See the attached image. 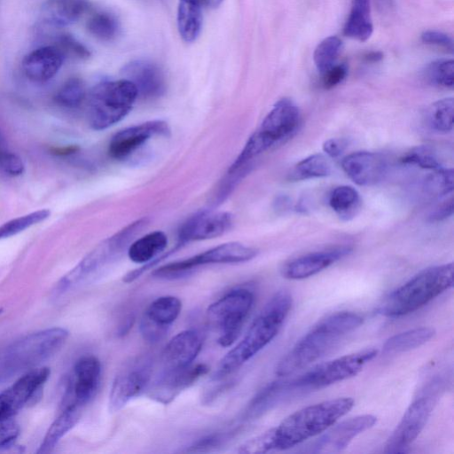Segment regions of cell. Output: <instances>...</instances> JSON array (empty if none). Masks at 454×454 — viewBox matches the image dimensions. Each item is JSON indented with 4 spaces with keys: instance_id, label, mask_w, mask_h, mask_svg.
Segmentation results:
<instances>
[{
    "instance_id": "6da1fadb",
    "label": "cell",
    "mask_w": 454,
    "mask_h": 454,
    "mask_svg": "<svg viewBox=\"0 0 454 454\" xmlns=\"http://www.w3.org/2000/svg\"><path fill=\"white\" fill-rule=\"evenodd\" d=\"M354 399L339 397L303 407L277 427L242 443L237 452L254 454L286 450L318 435L345 416Z\"/></svg>"
},
{
    "instance_id": "7a4b0ae2",
    "label": "cell",
    "mask_w": 454,
    "mask_h": 454,
    "mask_svg": "<svg viewBox=\"0 0 454 454\" xmlns=\"http://www.w3.org/2000/svg\"><path fill=\"white\" fill-rule=\"evenodd\" d=\"M292 302L288 291L276 293L253 321L244 338L220 360L213 379L220 380L233 373L266 347L280 331Z\"/></svg>"
},
{
    "instance_id": "3957f363",
    "label": "cell",
    "mask_w": 454,
    "mask_h": 454,
    "mask_svg": "<svg viewBox=\"0 0 454 454\" xmlns=\"http://www.w3.org/2000/svg\"><path fill=\"white\" fill-rule=\"evenodd\" d=\"M363 322L364 318L352 311L335 312L320 320L279 361L276 374L288 376L309 365Z\"/></svg>"
},
{
    "instance_id": "277c9868",
    "label": "cell",
    "mask_w": 454,
    "mask_h": 454,
    "mask_svg": "<svg viewBox=\"0 0 454 454\" xmlns=\"http://www.w3.org/2000/svg\"><path fill=\"white\" fill-rule=\"evenodd\" d=\"M453 263L427 268L389 294L379 312L398 317L423 307L453 286Z\"/></svg>"
},
{
    "instance_id": "5b68a950",
    "label": "cell",
    "mask_w": 454,
    "mask_h": 454,
    "mask_svg": "<svg viewBox=\"0 0 454 454\" xmlns=\"http://www.w3.org/2000/svg\"><path fill=\"white\" fill-rule=\"evenodd\" d=\"M68 331L51 327L30 333L0 351V382L35 368L55 354L65 343Z\"/></svg>"
},
{
    "instance_id": "8992f818",
    "label": "cell",
    "mask_w": 454,
    "mask_h": 454,
    "mask_svg": "<svg viewBox=\"0 0 454 454\" xmlns=\"http://www.w3.org/2000/svg\"><path fill=\"white\" fill-rule=\"evenodd\" d=\"M300 119L299 108L291 99L284 98L276 102L230 166L228 173L247 166L254 157L289 137L297 129Z\"/></svg>"
},
{
    "instance_id": "52a82bcc",
    "label": "cell",
    "mask_w": 454,
    "mask_h": 454,
    "mask_svg": "<svg viewBox=\"0 0 454 454\" xmlns=\"http://www.w3.org/2000/svg\"><path fill=\"white\" fill-rule=\"evenodd\" d=\"M137 98L132 82L126 79L103 81L88 95V120L95 130L106 129L121 121Z\"/></svg>"
},
{
    "instance_id": "ba28073f",
    "label": "cell",
    "mask_w": 454,
    "mask_h": 454,
    "mask_svg": "<svg viewBox=\"0 0 454 454\" xmlns=\"http://www.w3.org/2000/svg\"><path fill=\"white\" fill-rule=\"evenodd\" d=\"M377 354L378 350L375 348H365L317 364L299 377L286 380L287 386L292 393L325 387L356 376Z\"/></svg>"
},
{
    "instance_id": "9c48e42d",
    "label": "cell",
    "mask_w": 454,
    "mask_h": 454,
    "mask_svg": "<svg viewBox=\"0 0 454 454\" xmlns=\"http://www.w3.org/2000/svg\"><path fill=\"white\" fill-rule=\"evenodd\" d=\"M254 301L253 290L239 286L231 289L207 308V317L219 333L217 341L222 347H229L236 341Z\"/></svg>"
},
{
    "instance_id": "30bf717a",
    "label": "cell",
    "mask_w": 454,
    "mask_h": 454,
    "mask_svg": "<svg viewBox=\"0 0 454 454\" xmlns=\"http://www.w3.org/2000/svg\"><path fill=\"white\" fill-rule=\"evenodd\" d=\"M146 224L147 218L138 219L103 240L60 279L55 292L63 294L97 272L117 255Z\"/></svg>"
},
{
    "instance_id": "8fae6325",
    "label": "cell",
    "mask_w": 454,
    "mask_h": 454,
    "mask_svg": "<svg viewBox=\"0 0 454 454\" xmlns=\"http://www.w3.org/2000/svg\"><path fill=\"white\" fill-rule=\"evenodd\" d=\"M258 250L239 242H227L192 257L169 262L156 269L153 275L158 278L176 279L189 274L194 269L219 263L244 262L254 259Z\"/></svg>"
},
{
    "instance_id": "7c38bea8",
    "label": "cell",
    "mask_w": 454,
    "mask_h": 454,
    "mask_svg": "<svg viewBox=\"0 0 454 454\" xmlns=\"http://www.w3.org/2000/svg\"><path fill=\"white\" fill-rule=\"evenodd\" d=\"M439 382L430 385L407 408L400 422L387 439L386 453L404 452L424 429L440 393Z\"/></svg>"
},
{
    "instance_id": "4fadbf2b",
    "label": "cell",
    "mask_w": 454,
    "mask_h": 454,
    "mask_svg": "<svg viewBox=\"0 0 454 454\" xmlns=\"http://www.w3.org/2000/svg\"><path fill=\"white\" fill-rule=\"evenodd\" d=\"M152 375L149 359L131 361L114 377L109 393V411L116 412L130 400L140 395L148 387Z\"/></svg>"
},
{
    "instance_id": "5bb4252c",
    "label": "cell",
    "mask_w": 454,
    "mask_h": 454,
    "mask_svg": "<svg viewBox=\"0 0 454 454\" xmlns=\"http://www.w3.org/2000/svg\"><path fill=\"white\" fill-rule=\"evenodd\" d=\"M48 367L33 368L0 393V419L12 418L36 396L50 377Z\"/></svg>"
},
{
    "instance_id": "9a60e30c",
    "label": "cell",
    "mask_w": 454,
    "mask_h": 454,
    "mask_svg": "<svg viewBox=\"0 0 454 454\" xmlns=\"http://www.w3.org/2000/svg\"><path fill=\"white\" fill-rule=\"evenodd\" d=\"M233 216L228 212L200 211L187 218L180 226L176 247L181 248L192 241L219 237L229 231Z\"/></svg>"
},
{
    "instance_id": "2e32d148",
    "label": "cell",
    "mask_w": 454,
    "mask_h": 454,
    "mask_svg": "<svg viewBox=\"0 0 454 454\" xmlns=\"http://www.w3.org/2000/svg\"><path fill=\"white\" fill-rule=\"evenodd\" d=\"M170 129L161 120L148 121L140 124L125 128L115 133L108 146L109 155L115 160H123L132 154L151 137L155 136L168 137Z\"/></svg>"
},
{
    "instance_id": "e0dca14e",
    "label": "cell",
    "mask_w": 454,
    "mask_h": 454,
    "mask_svg": "<svg viewBox=\"0 0 454 454\" xmlns=\"http://www.w3.org/2000/svg\"><path fill=\"white\" fill-rule=\"evenodd\" d=\"M377 418L371 414L357 415L328 427L315 442L312 451L317 453L339 452L346 449L358 434L372 428Z\"/></svg>"
},
{
    "instance_id": "ac0fdd59",
    "label": "cell",
    "mask_w": 454,
    "mask_h": 454,
    "mask_svg": "<svg viewBox=\"0 0 454 454\" xmlns=\"http://www.w3.org/2000/svg\"><path fill=\"white\" fill-rule=\"evenodd\" d=\"M101 379L100 361L92 355L83 356L74 364L73 378L67 391L66 405L83 407L95 396Z\"/></svg>"
},
{
    "instance_id": "d6986e66",
    "label": "cell",
    "mask_w": 454,
    "mask_h": 454,
    "mask_svg": "<svg viewBox=\"0 0 454 454\" xmlns=\"http://www.w3.org/2000/svg\"><path fill=\"white\" fill-rule=\"evenodd\" d=\"M207 372L208 367L205 364L163 371L150 387L148 395L158 403L168 404Z\"/></svg>"
},
{
    "instance_id": "ffe728a7",
    "label": "cell",
    "mask_w": 454,
    "mask_h": 454,
    "mask_svg": "<svg viewBox=\"0 0 454 454\" xmlns=\"http://www.w3.org/2000/svg\"><path fill=\"white\" fill-rule=\"evenodd\" d=\"M121 73L123 79L134 84L137 97L145 99L158 98L166 90V80L162 70L151 61L132 60L123 66Z\"/></svg>"
},
{
    "instance_id": "44dd1931",
    "label": "cell",
    "mask_w": 454,
    "mask_h": 454,
    "mask_svg": "<svg viewBox=\"0 0 454 454\" xmlns=\"http://www.w3.org/2000/svg\"><path fill=\"white\" fill-rule=\"evenodd\" d=\"M341 167L356 184L370 186L380 182L387 169L385 158L377 153L359 151L343 158Z\"/></svg>"
},
{
    "instance_id": "7402d4cb",
    "label": "cell",
    "mask_w": 454,
    "mask_h": 454,
    "mask_svg": "<svg viewBox=\"0 0 454 454\" xmlns=\"http://www.w3.org/2000/svg\"><path fill=\"white\" fill-rule=\"evenodd\" d=\"M351 247L348 246L309 253L286 262L282 276L288 279H303L314 276L328 268L335 262L348 255Z\"/></svg>"
},
{
    "instance_id": "603a6c76",
    "label": "cell",
    "mask_w": 454,
    "mask_h": 454,
    "mask_svg": "<svg viewBox=\"0 0 454 454\" xmlns=\"http://www.w3.org/2000/svg\"><path fill=\"white\" fill-rule=\"evenodd\" d=\"M202 342L201 334L197 330H184L176 334L163 349V371L191 365L200 352Z\"/></svg>"
},
{
    "instance_id": "cb8c5ba5",
    "label": "cell",
    "mask_w": 454,
    "mask_h": 454,
    "mask_svg": "<svg viewBox=\"0 0 454 454\" xmlns=\"http://www.w3.org/2000/svg\"><path fill=\"white\" fill-rule=\"evenodd\" d=\"M65 59L55 44L40 46L24 57L22 71L28 80L34 82H45L57 74Z\"/></svg>"
},
{
    "instance_id": "d4e9b609",
    "label": "cell",
    "mask_w": 454,
    "mask_h": 454,
    "mask_svg": "<svg viewBox=\"0 0 454 454\" xmlns=\"http://www.w3.org/2000/svg\"><path fill=\"white\" fill-rule=\"evenodd\" d=\"M89 0H46L42 7L43 24L62 27L76 22L89 9Z\"/></svg>"
},
{
    "instance_id": "484cf974",
    "label": "cell",
    "mask_w": 454,
    "mask_h": 454,
    "mask_svg": "<svg viewBox=\"0 0 454 454\" xmlns=\"http://www.w3.org/2000/svg\"><path fill=\"white\" fill-rule=\"evenodd\" d=\"M373 32L370 0H352L351 10L343 27V34L361 42L370 38Z\"/></svg>"
},
{
    "instance_id": "4316f807",
    "label": "cell",
    "mask_w": 454,
    "mask_h": 454,
    "mask_svg": "<svg viewBox=\"0 0 454 454\" xmlns=\"http://www.w3.org/2000/svg\"><path fill=\"white\" fill-rule=\"evenodd\" d=\"M82 407L67 404L59 416L50 426L46 434L36 451L37 453L51 452L59 441L78 422Z\"/></svg>"
},
{
    "instance_id": "83f0119b",
    "label": "cell",
    "mask_w": 454,
    "mask_h": 454,
    "mask_svg": "<svg viewBox=\"0 0 454 454\" xmlns=\"http://www.w3.org/2000/svg\"><path fill=\"white\" fill-rule=\"evenodd\" d=\"M202 4L201 0H179L177 27L185 42H193L201 31Z\"/></svg>"
},
{
    "instance_id": "f1b7e54d",
    "label": "cell",
    "mask_w": 454,
    "mask_h": 454,
    "mask_svg": "<svg viewBox=\"0 0 454 454\" xmlns=\"http://www.w3.org/2000/svg\"><path fill=\"white\" fill-rule=\"evenodd\" d=\"M182 309L181 301L173 295H164L153 301L142 317L151 324L168 330Z\"/></svg>"
},
{
    "instance_id": "f546056e",
    "label": "cell",
    "mask_w": 454,
    "mask_h": 454,
    "mask_svg": "<svg viewBox=\"0 0 454 454\" xmlns=\"http://www.w3.org/2000/svg\"><path fill=\"white\" fill-rule=\"evenodd\" d=\"M167 244L168 238L164 232L153 231L132 242L128 248V256L133 262L145 264L157 258Z\"/></svg>"
},
{
    "instance_id": "4dcf8cb0",
    "label": "cell",
    "mask_w": 454,
    "mask_h": 454,
    "mask_svg": "<svg viewBox=\"0 0 454 454\" xmlns=\"http://www.w3.org/2000/svg\"><path fill=\"white\" fill-rule=\"evenodd\" d=\"M435 335V330L429 326H421L404 331L388 338L383 345L385 354H396L417 348Z\"/></svg>"
},
{
    "instance_id": "1f68e13d",
    "label": "cell",
    "mask_w": 454,
    "mask_h": 454,
    "mask_svg": "<svg viewBox=\"0 0 454 454\" xmlns=\"http://www.w3.org/2000/svg\"><path fill=\"white\" fill-rule=\"evenodd\" d=\"M290 393L286 380L269 384L250 401L244 411V419H253L261 416Z\"/></svg>"
},
{
    "instance_id": "d6a6232c",
    "label": "cell",
    "mask_w": 454,
    "mask_h": 454,
    "mask_svg": "<svg viewBox=\"0 0 454 454\" xmlns=\"http://www.w3.org/2000/svg\"><path fill=\"white\" fill-rule=\"evenodd\" d=\"M328 204L342 220H349L359 210L361 199L358 192L349 185L335 187L328 197Z\"/></svg>"
},
{
    "instance_id": "836d02e7",
    "label": "cell",
    "mask_w": 454,
    "mask_h": 454,
    "mask_svg": "<svg viewBox=\"0 0 454 454\" xmlns=\"http://www.w3.org/2000/svg\"><path fill=\"white\" fill-rule=\"evenodd\" d=\"M331 172L332 165L328 158L315 153L299 161L288 174V178L294 181L320 178L329 176Z\"/></svg>"
},
{
    "instance_id": "e575fe53",
    "label": "cell",
    "mask_w": 454,
    "mask_h": 454,
    "mask_svg": "<svg viewBox=\"0 0 454 454\" xmlns=\"http://www.w3.org/2000/svg\"><path fill=\"white\" fill-rule=\"evenodd\" d=\"M426 121L427 126L434 131L450 132L454 125L453 98H445L434 102L427 110Z\"/></svg>"
},
{
    "instance_id": "d590c367",
    "label": "cell",
    "mask_w": 454,
    "mask_h": 454,
    "mask_svg": "<svg viewBox=\"0 0 454 454\" xmlns=\"http://www.w3.org/2000/svg\"><path fill=\"white\" fill-rule=\"evenodd\" d=\"M454 175L452 168H438L426 176L420 184L424 196L440 198L453 191Z\"/></svg>"
},
{
    "instance_id": "8d00e7d4",
    "label": "cell",
    "mask_w": 454,
    "mask_h": 454,
    "mask_svg": "<svg viewBox=\"0 0 454 454\" xmlns=\"http://www.w3.org/2000/svg\"><path fill=\"white\" fill-rule=\"evenodd\" d=\"M342 48L343 43L336 35H330L317 44L313 59L319 73L325 74L336 64Z\"/></svg>"
},
{
    "instance_id": "74e56055",
    "label": "cell",
    "mask_w": 454,
    "mask_h": 454,
    "mask_svg": "<svg viewBox=\"0 0 454 454\" xmlns=\"http://www.w3.org/2000/svg\"><path fill=\"white\" fill-rule=\"evenodd\" d=\"M87 98L84 82L79 77L67 80L57 90L54 100L62 107L74 109L79 107Z\"/></svg>"
},
{
    "instance_id": "f35d334b",
    "label": "cell",
    "mask_w": 454,
    "mask_h": 454,
    "mask_svg": "<svg viewBox=\"0 0 454 454\" xmlns=\"http://www.w3.org/2000/svg\"><path fill=\"white\" fill-rule=\"evenodd\" d=\"M88 32L101 41H111L119 32V22L111 13L96 12L92 13L86 22Z\"/></svg>"
},
{
    "instance_id": "ab89813d",
    "label": "cell",
    "mask_w": 454,
    "mask_h": 454,
    "mask_svg": "<svg viewBox=\"0 0 454 454\" xmlns=\"http://www.w3.org/2000/svg\"><path fill=\"white\" fill-rule=\"evenodd\" d=\"M50 215L51 211L43 208L7 221L0 225V239L17 235L31 226L45 221Z\"/></svg>"
},
{
    "instance_id": "60d3db41",
    "label": "cell",
    "mask_w": 454,
    "mask_h": 454,
    "mask_svg": "<svg viewBox=\"0 0 454 454\" xmlns=\"http://www.w3.org/2000/svg\"><path fill=\"white\" fill-rule=\"evenodd\" d=\"M425 74L431 84L452 89L454 85V61L452 59H437L427 67Z\"/></svg>"
},
{
    "instance_id": "b9f144b4",
    "label": "cell",
    "mask_w": 454,
    "mask_h": 454,
    "mask_svg": "<svg viewBox=\"0 0 454 454\" xmlns=\"http://www.w3.org/2000/svg\"><path fill=\"white\" fill-rule=\"evenodd\" d=\"M403 164L415 166L426 170L442 168L434 149L428 145H418L411 148L401 159Z\"/></svg>"
},
{
    "instance_id": "7bdbcfd3",
    "label": "cell",
    "mask_w": 454,
    "mask_h": 454,
    "mask_svg": "<svg viewBox=\"0 0 454 454\" xmlns=\"http://www.w3.org/2000/svg\"><path fill=\"white\" fill-rule=\"evenodd\" d=\"M0 170L5 175L18 176L23 174L25 165L22 159L8 146L7 141L0 129Z\"/></svg>"
},
{
    "instance_id": "ee69618b",
    "label": "cell",
    "mask_w": 454,
    "mask_h": 454,
    "mask_svg": "<svg viewBox=\"0 0 454 454\" xmlns=\"http://www.w3.org/2000/svg\"><path fill=\"white\" fill-rule=\"evenodd\" d=\"M65 58L87 59L90 57V50L70 34H61L54 43Z\"/></svg>"
},
{
    "instance_id": "f6af8a7d",
    "label": "cell",
    "mask_w": 454,
    "mask_h": 454,
    "mask_svg": "<svg viewBox=\"0 0 454 454\" xmlns=\"http://www.w3.org/2000/svg\"><path fill=\"white\" fill-rule=\"evenodd\" d=\"M424 43L443 48L450 52L453 51V40L450 36L437 30H426L421 34Z\"/></svg>"
},
{
    "instance_id": "bcb514c9",
    "label": "cell",
    "mask_w": 454,
    "mask_h": 454,
    "mask_svg": "<svg viewBox=\"0 0 454 454\" xmlns=\"http://www.w3.org/2000/svg\"><path fill=\"white\" fill-rule=\"evenodd\" d=\"M20 434V427L12 418L0 419V448L12 442Z\"/></svg>"
},
{
    "instance_id": "7dc6e473",
    "label": "cell",
    "mask_w": 454,
    "mask_h": 454,
    "mask_svg": "<svg viewBox=\"0 0 454 454\" xmlns=\"http://www.w3.org/2000/svg\"><path fill=\"white\" fill-rule=\"evenodd\" d=\"M348 66L345 63L335 64L323 74V85L325 89H332L340 84L348 75Z\"/></svg>"
},
{
    "instance_id": "c3c4849f",
    "label": "cell",
    "mask_w": 454,
    "mask_h": 454,
    "mask_svg": "<svg viewBox=\"0 0 454 454\" xmlns=\"http://www.w3.org/2000/svg\"><path fill=\"white\" fill-rule=\"evenodd\" d=\"M453 214V198L449 199L439 204L428 215L431 222H439L447 219Z\"/></svg>"
},
{
    "instance_id": "681fc988",
    "label": "cell",
    "mask_w": 454,
    "mask_h": 454,
    "mask_svg": "<svg viewBox=\"0 0 454 454\" xmlns=\"http://www.w3.org/2000/svg\"><path fill=\"white\" fill-rule=\"evenodd\" d=\"M347 146L348 141L345 138L334 137L325 141L322 147L327 156L336 158L342 154Z\"/></svg>"
},
{
    "instance_id": "f907efd6",
    "label": "cell",
    "mask_w": 454,
    "mask_h": 454,
    "mask_svg": "<svg viewBox=\"0 0 454 454\" xmlns=\"http://www.w3.org/2000/svg\"><path fill=\"white\" fill-rule=\"evenodd\" d=\"M383 54L380 51H370L364 56L366 62H378L382 59Z\"/></svg>"
},
{
    "instance_id": "816d5d0a",
    "label": "cell",
    "mask_w": 454,
    "mask_h": 454,
    "mask_svg": "<svg viewBox=\"0 0 454 454\" xmlns=\"http://www.w3.org/2000/svg\"><path fill=\"white\" fill-rule=\"evenodd\" d=\"M222 2L223 0H205V4L209 7L215 8L219 6Z\"/></svg>"
},
{
    "instance_id": "f5cc1de1",
    "label": "cell",
    "mask_w": 454,
    "mask_h": 454,
    "mask_svg": "<svg viewBox=\"0 0 454 454\" xmlns=\"http://www.w3.org/2000/svg\"><path fill=\"white\" fill-rule=\"evenodd\" d=\"M201 2L203 3V4H205V0H201Z\"/></svg>"
}]
</instances>
